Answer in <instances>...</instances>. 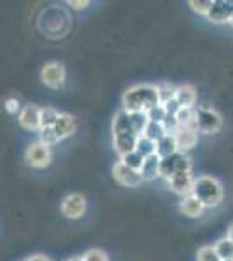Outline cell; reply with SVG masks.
I'll list each match as a JSON object with an SVG mask.
<instances>
[{"label": "cell", "mask_w": 233, "mask_h": 261, "mask_svg": "<svg viewBox=\"0 0 233 261\" xmlns=\"http://www.w3.org/2000/svg\"><path fill=\"white\" fill-rule=\"evenodd\" d=\"M159 103V96L153 86H136L124 94V112L136 113L148 112Z\"/></svg>", "instance_id": "6da1fadb"}, {"label": "cell", "mask_w": 233, "mask_h": 261, "mask_svg": "<svg viewBox=\"0 0 233 261\" xmlns=\"http://www.w3.org/2000/svg\"><path fill=\"white\" fill-rule=\"evenodd\" d=\"M192 195L204 207H214L223 199V188L214 178H200L193 183Z\"/></svg>", "instance_id": "7a4b0ae2"}, {"label": "cell", "mask_w": 233, "mask_h": 261, "mask_svg": "<svg viewBox=\"0 0 233 261\" xmlns=\"http://www.w3.org/2000/svg\"><path fill=\"white\" fill-rule=\"evenodd\" d=\"M190 169H192V162H190L188 155H185L183 151H176V153L169 155V157L160 159L159 176L171 179L177 172H190Z\"/></svg>", "instance_id": "3957f363"}, {"label": "cell", "mask_w": 233, "mask_h": 261, "mask_svg": "<svg viewBox=\"0 0 233 261\" xmlns=\"http://www.w3.org/2000/svg\"><path fill=\"white\" fill-rule=\"evenodd\" d=\"M24 157H27L28 166L35 167V169H44V167H49L50 162H53V151H50V146L35 141L28 145Z\"/></svg>", "instance_id": "277c9868"}, {"label": "cell", "mask_w": 233, "mask_h": 261, "mask_svg": "<svg viewBox=\"0 0 233 261\" xmlns=\"http://www.w3.org/2000/svg\"><path fill=\"white\" fill-rule=\"evenodd\" d=\"M195 124H197V130H200V133L214 134L221 129V117L214 110L204 107L195 113Z\"/></svg>", "instance_id": "5b68a950"}, {"label": "cell", "mask_w": 233, "mask_h": 261, "mask_svg": "<svg viewBox=\"0 0 233 261\" xmlns=\"http://www.w3.org/2000/svg\"><path fill=\"white\" fill-rule=\"evenodd\" d=\"M40 79L42 82L45 84L50 89H58L65 84V79H66V70L61 63L58 61H50L44 68L40 70Z\"/></svg>", "instance_id": "8992f818"}, {"label": "cell", "mask_w": 233, "mask_h": 261, "mask_svg": "<svg viewBox=\"0 0 233 261\" xmlns=\"http://www.w3.org/2000/svg\"><path fill=\"white\" fill-rule=\"evenodd\" d=\"M61 213L68 220H79L86 213V199L80 193H70L61 202Z\"/></svg>", "instance_id": "52a82bcc"}, {"label": "cell", "mask_w": 233, "mask_h": 261, "mask_svg": "<svg viewBox=\"0 0 233 261\" xmlns=\"http://www.w3.org/2000/svg\"><path fill=\"white\" fill-rule=\"evenodd\" d=\"M207 18L213 23H226L233 16V0H213Z\"/></svg>", "instance_id": "ba28073f"}, {"label": "cell", "mask_w": 233, "mask_h": 261, "mask_svg": "<svg viewBox=\"0 0 233 261\" xmlns=\"http://www.w3.org/2000/svg\"><path fill=\"white\" fill-rule=\"evenodd\" d=\"M112 172H113V179L118 181L120 185H124V187H138V185L143 181L139 171L129 169V167L124 166L122 162L115 164V167H113Z\"/></svg>", "instance_id": "9c48e42d"}, {"label": "cell", "mask_w": 233, "mask_h": 261, "mask_svg": "<svg viewBox=\"0 0 233 261\" xmlns=\"http://www.w3.org/2000/svg\"><path fill=\"white\" fill-rule=\"evenodd\" d=\"M19 125L27 130H40V108L35 105H27L19 112Z\"/></svg>", "instance_id": "30bf717a"}, {"label": "cell", "mask_w": 233, "mask_h": 261, "mask_svg": "<svg viewBox=\"0 0 233 261\" xmlns=\"http://www.w3.org/2000/svg\"><path fill=\"white\" fill-rule=\"evenodd\" d=\"M53 129H54V133H56L58 140H63V138H68L70 134L75 133V129H77V120H75V117L70 115V113H59Z\"/></svg>", "instance_id": "8fae6325"}, {"label": "cell", "mask_w": 233, "mask_h": 261, "mask_svg": "<svg viewBox=\"0 0 233 261\" xmlns=\"http://www.w3.org/2000/svg\"><path fill=\"white\" fill-rule=\"evenodd\" d=\"M169 181V187L171 190H174L176 193H181V195H190L192 193V188H193V176L190 172H177V174L172 176Z\"/></svg>", "instance_id": "7c38bea8"}, {"label": "cell", "mask_w": 233, "mask_h": 261, "mask_svg": "<svg viewBox=\"0 0 233 261\" xmlns=\"http://www.w3.org/2000/svg\"><path fill=\"white\" fill-rule=\"evenodd\" d=\"M136 141H138V134L134 133H124L113 136V146H115V151L120 157H124V155L136 150Z\"/></svg>", "instance_id": "4fadbf2b"}, {"label": "cell", "mask_w": 233, "mask_h": 261, "mask_svg": "<svg viewBox=\"0 0 233 261\" xmlns=\"http://www.w3.org/2000/svg\"><path fill=\"white\" fill-rule=\"evenodd\" d=\"M174 141H176V146L177 150H190L195 146V143H197V130L193 129H188V127H179L176 130L174 134Z\"/></svg>", "instance_id": "5bb4252c"}, {"label": "cell", "mask_w": 233, "mask_h": 261, "mask_svg": "<svg viewBox=\"0 0 233 261\" xmlns=\"http://www.w3.org/2000/svg\"><path fill=\"white\" fill-rule=\"evenodd\" d=\"M174 99L177 101L181 108H192V105L195 103L197 99V92H195V87L193 86H179L176 87V96Z\"/></svg>", "instance_id": "9a60e30c"}, {"label": "cell", "mask_w": 233, "mask_h": 261, "mask_svg": "<svg viewBox=\"0 0 233 261\" xmlns=\"http://www.w3.org/2000/svg\"><path fill=\"white\" fill-rule=\"evenodd\" d=\"M159 166H160V159L157 155H150L143 161V166L139 169L143 181H151L159 176Z\"/></svg>", "instance_id": "2e32d148"}, {"label": "cell", "mask_w": 233, "mask_h": 261, "mask_svg": "<svg viewBox=\"0 0 233 261\" xmlns=\"http://www.w3.org/2000/svg\"><path fill=\"white\" fill-rule=\"evenodd\" d=\"M155 145H157L155 155L159 159H165V157H169V155L179 151V150H177V146H176V141H174V136H172V134H165L162 140L157 141Z\"/></svg>", "instance_id": "e0dca14e"}, {"label": "cell", "mask_w": 233, "mask_h": 261, "mask_svg": "<svg viewBox=\"0 0 233 261\" xmlns=\"http://www.w3.org/2000/svg\"><path fill=\"white\" fill-rule=\"evenodd\" d=\"M179 209H181V213L185 214V216H188V218H198L202 214V211H204V205L200 204L195 197L190 193V195H186L183 202H181V205H179Z\"/></svg>", "instance_id": "ac0fdd59"}, {"label": "cell", "mask_w": 233, "mask_h": 261, "mask_svg": "<svg viewBox=\"0 0 233 261\" xmlns=\"http://www.w3.org/2000/svg\"><path fill=\"white\" fill-rule=\"evenodd\" d=\"M113 136L117 134H124V133H133V127H131V119H129V113L127 112H118L113 119Z\"/></svg>", "instance_id": "d6986e66"}, {"label": "cell", "mask_w": 233, "mask_h": 261, "mask_svg": "<svg viewBox=\"0 0 233 261\" xmlns=\"http://www.w3.org/2000/svg\"><path fill=\"white\" fill-rule=\"evenodd\" d=\"M129 119H131V127H133V133L141 136L145 133L146 125H148V117L145 112H136V113H129Z\"/></svg>", "instance_id": "ffe728a7"}, {"label": "cell", "mask_w": 233, "mask_h": 261, "mask_svg": "<svg viewBox=\"0 0 233 261\" xmlns=\"http://www.w3.org/2000/svg\"><path fill=\"white\" fill-rule=\"evenodd\" d=\"M155 148H157V145L151 140H148L146 136H138V141H136V153L141 155L143 159H146V157H150V155H155Z\"/></svg>", "instance_id": "44dd1931"}, {"label": "cell", "mask_w": 233, "mask_h": 261, "mask_svg": "<svg viewBox=\"0 0 233 261\" xmlns=\"http://www.w3.org/2000/svg\"><path fill=\"white\" fill-rule=\"evenodd\" d=\"M214 251L218 254V258L221 261H228V259H233V242L230 239H221L218 244L214 246Z\"/></svg>", "instance_id": "7402d4cb"}, {"label": "cell", "mask_w": 233, "mask_h": 261, "mask_svg": "<svg viewBox=\"0 0 233 261\" xmlns=\"http://www.w3.org/2000/svg\"><path fill=\"white\" fill-rule=\"evenodd\" d=\"M59 117V112L54 110L53 107H45V108H40V129L44 127H53L56 124Z\"/></svg>", "instance_id": "603a6c76"}, {"label": "cell", "mask_w": 233, "mask_h": 261, "mask_svg": "<svg viewBox=\"0 0 233 261\" xmlns=\"http://www.w3.org/2000/svg\"><path fill=\"white\" fill-rule=\"evenodd\" d=\"M165 130L162 127V124H155V122H148V125H146V129H145V133H143V136H146L148 140H151L153 143L157 141H160L162 138L165 136Z\"/></svg>", "instance_id": "cb8c5ba5"}, {"label": "cell", "mask_w": 233, "mask_h": 261, "mask_svg": "<svg viewBox=\"0 0 233 261\" xmlns=\"http://www.w3.org/2000/svg\"><path fill=\"white\" fill-rule=\"evenodd\" d=\"M155 89H157V96H159L160 105L174 99V96H176V87L172 86V84H160V86H157Z\"/></svg>", "instance_id": "d4e9b609"}, {"label": "cell", "mask_w": 233, "mask_h": 261, "mask_svg": "<svg viewBox=\"0 0 233 261\" xmlns=\"http://www.w3.org/2000/svg\"><path fill=\"white\" fill-rule=\"evenodd\" d=\"M143 161H145V159H143L141 155L136 153V151H131V153H127V155L122 157L120 162L124 164V166L129 167V169L139 171V169H141V166H143Z\"/></svg>", "instance_id": "484cf974"}, {"label": "cell", "mask_w": 233, "mask_h": 261, "mask_svg": "<svg viewBox=\"0 0 233 261\" xmlns=\"http://www.w3.org/2000/svg\"><path fill=\"white\" fill-rule=\"evenodd\" d=\"M165 115H167V113H165L162 105H157V107H153L151 110H148V112H146L148 120H150V122H155V124H162V120L165 119Z\"/></svg>", "instance_id": "4316f807"}, {"label": "cell", "mask_w": 233, "mask_h": 261, "mask_svg": "<svg viewBox=\"0 0 233 261\" xmlns=\"http://www.w3.org/2000/svg\"><path fill=\"white\" fill-rule=\"evenodd\" d=\"M58 136H56V133H54V129L53 127H44V129H40V143H44V145H54V143H58Z\"/></svg>", "instance_id": "83f0119b"}, {"label": "cell", "mask_w": 233, "mask_h": 261, "mask_svg": "<svg viewBox=\"0 0 233 261\" xmlns=\"http://www.w3.org/2000/svg\"><path fill=\"white\" fill-rule=\"evenodd\" d=\"M211 6H213V0H192V2H190V7H192L195 12H198V14H207Z\"/></svg>", "instance_id": "f1b7e54d"}, {"label": "cell", "mask_w": 233, "mask_h": 261, "mask_svg": "<svg viewBox=\"0 0 233 261\" xmlns=\"http://www.w3.org/2000/svg\"><path fill=\"white\" fill-rule=\"evenodd\" d=\"M197 261H221L216 254L214 247H202L197 254Z\"/></svg>", "instance_id": "f546056e"}, {"label": "cell", "mask_w": 233, "mask_h": 261, "mask_svg": "<svg viewBox=\"0 0 233 261\" xmlns=\"http://www.w3.org/2000/svg\"><path fill=\"white\" fill-rule=\"evenodd\" d=\"M162 127L167 134H174L179 129V124L176 120V115H165V119L162 120Z\"/></svg>", "instance_id": "4dcf8cb0"}, {"label": "cell", "mask_w": 233, "mask_h": 261, "mask_svg": "<svg viewBox=\"0 0 233 261\" xmlns=\"http://www.w3.org/2000/svg\"><path fill=\"white\" fill-rule=\"evenodd\" d=\"M82 259L84 261H110L108 259V256L105 254L101 249H91V251H87L86 254L82 256Z\"/></svg>", "instance_id": "1f68e13d"}, {"label": "cell", "mask_w": 233, "mask_h": 261, "mask_svg": "<svg viewBox=\"0 0 233 261\" xmlns=\"http://www.w3.org/2000/svg\"><path fill=\"white\" fill-rule=\"evenodd\" d=\"M4 108H6L7 112L9 113H18V112H21V105H19V99H16V98H9L6 101V105H4Z\"/></svg>", "instance_id": "d6a6232c"}, {"label": "cell", "mask_w": 233, "mask_h": 261, "mask_svg": "<svg viewBox=\"0 0 233 261\" xmlns=\"http://www.w3.org/2000/svg\"><path fill=\"white\" fill-rule=\"evenodd\" d=\"M162 107H164V110H165V113H167V115H176V113L179 112V108H181L179 105H177L176 99L167 101V103H164Z\"/></svg>", "instance_id": "836d02e7"}, {"label": "cell", "mask_w": 233, "mask_h": 261, "mask_svg": "<svg viewBox=\"0 0 233 261\" xmlns=\"http://www.w3.org/2000/svg\"><path fill=\"white\" fill-rule=\"evenodd\" d=\"M68 4H70L71 7H75V9H84V7H87V6H89L87 0H82V2H77V0H70Z\"/></svg>", "instance_id": "e575fe53"}, {"label": "cell", "mask_w": 233, "mask_h": 261, "mask_svg": "<svg viewBox=\"0 0 233 261\" xmlns=\"http://www.w3.org/2000/svg\"><path fill=\"white\" fill-rule=\"evenodd\" d=\"M27 261H50V259L45 258V256H42V254H37V256H32V258H28Z\"/></svg>", "instance_id": "d590c367"}, {"label": "cell", "mask_w": 233, "mask_h": 261, "mask_svg": "<svg viewBox=\"0 0 233 261\" xmlns=\"http://www.w3.org/2000/svg\"><path fill=\"white\" fill-rule=\"evenodd\" d=\"M228 239H230V241L233 242V225L230 226V230H228Z\"/></svg>", "instance_id": "8d00e7d4"}, {"label": "cell", "mask_w": 233, "mask_h": 261, "mask_svg": "<svg viewBox=\"0 0 233 261\" xmlns=\"http://www.w3.org/2000/svg\"><path fill=\"white\" fill-rule=\"evenodd\" d=\"M66 261H84L82 258H71V259H66Z\"/></svg>", "instance_id": "74e56055"}, {"label": "cell", "mask_w": 233, "mask_h": 261, "mask_svg": "<svg viewBox=\"0 0 233 261\" xmlns=\"http://www.w3.org/2000/svg\"><path fill=\"white\" fill-rule=\"evenodd\" d=\"M230 23H231V24H233V16H231V19H230Z\"/></svg>", "instance_id": "f35d334b"}, {"label": "cell", "mask_w": 233, "mask_h": 261, "mask_svg": "<svg viewBox=\"0 0 233 261\" xmlns=\"http://www.w3.org/2000/svg\"><path fill=\"white\" fill-rule=\"evenodd\" d=\"M228 261H233V259H228Z\"/></svg>", "instance_id": "ab89813d"}]
</instances>
